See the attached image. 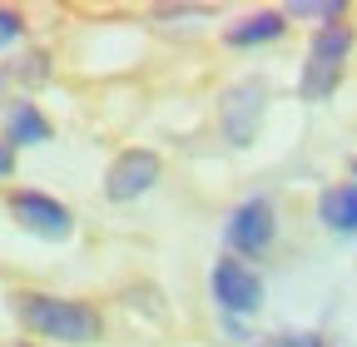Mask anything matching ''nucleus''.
I'll return each instance as SVG.
<instances>
[{"mask_svg":"<svg viewBox=\"0 0 357 347\" xmlns=\"http://www.w3.org/2000/svg\"><path fill=\"white\" fill-rule=\"evenodd\" d=\"M318 219L333 233H357V184H333L318 199Z\"/></svg>","mask_w":357,"mask_h":347,"instance_id":"9","label":"nucleus"},{"mask_svg":"<svg viewBox=\"0 0 357 347\" xmlns=\"http://www.w3.org/2000/svg\"><path fill=\"white\" fill-rule=\"evenodd\" d=\"M268 347H273V342H268Z\"/></svg>","mask_w":357,"mask_h":347,"instance_id":"15","label":"nucleus"},{"mask_svg":"<svg viewBox=\"0 0 357 347\" xmlns=\"http://www.w3.org/2000/svg\"><path fill=\"white\" fill-rule=\"evenodd\" d=\"M263 105H268V90L258 79H243V84H229L218 100V124H223V139L229 144H253L258 134V119H263Z\"/></svg>","mask_w":357,"mask_h":347,"instance_id":"6","label":"nucleus"},{"mask_svg":"<svg viewBox=\"0 0 357 347\" xmlns=\"http://www.w3.org/2000/svg\"><path fill=\"white\" fill-rule=\"evenodd\" d=\"M342 0H323V6H318V0H298V6H288L283 15H307V20H328V25H337L342 20Z\"/></svg>","mask_w":357,"mask_h":347,"instance_id":"11","label":"nucleus"},{"mask_svg":"<svg viewBox=\"0 0 357 347\" xmlns=\"http://www.w3.org/2000/svg\"><path fill=\"white\" fill-rule=\"evenodd\" d=\"M10 213H15V224L35 238H50V243H65L75 233V219H70V208L50 194H40V189H15L10 194Z\"/></svg>","mask_w":357,"mask_h":347,"instance_id":"5","label":"nucleus"},{"mask_svg":"<svg viewBox=\"0 0 357 347\" xmlns=\"http://www.w3.org/2000/svg\"><path fill=\"white\" fill-rule=\"evenodd\" d=\"M208 288H213V302L234 318H253L263 308V278L248 263H238V258H218Z\"/></svg>","mask_w":357,"mask_h":347,"instance_id":"4","label":"nucleus"},{"mask_svg":"<svg viewBox=\"0 0 357 347\" xmlns=\"http://www.w3.org/2000/svg\"><path fill=\"white\" fill-rule=\"evenodd\" d=\"M283 35H288V15L283 10H258V15L229 25L223 40H229L234 50H253V45H268V40H283Z\"/></svg>","mask_w":357,"mask_h":347,"instance_id":"8","label":"nucleus"},{"mask_svg":"<svg viewBox=\"0 0 357 347\" xmlns=\"http://www.w3.org/2000/svg\"><path fill=\"white\" fill-rule=\"evenodd\" d=\"M15 347H40V342H15Z\"/></svg>","mask_w":357,"mask_h":347,"instance_id":"14","label":"nucleus"},{"mask_svg":"<svg viewBox=\"0 0 357 347\" xmlns=\"http://www.w3.org/2000/svg\"><path fill=\"white\" fill-rule=\"evenodd\" d=\"M229 248L234 253H243V258H253V253H263L268 243H273V233H278V213H273V203L268 199H243L234 213H229Z\"/></svg>","mask_w":357,"mask_h":347,"instance_id":"7","label":"nucleus"},{"mask_svg":"<svg viewBox=\"0 0 357 347\" xmlns=\"http://www.w3.org/2000/svg\"><path fill=\"white\" fill-rule=\"evenodd\" d=\"M20 35H25L20 10H6V6H0V45H10V40H20Z\"/></svg>","mask_w":357,"mask_h":347,"instance_id":"12","label":"nucleus"},{"mask_svg":"<svg viewBox=\"0 0 357 347\" xmlns=\"http://www.w3.org/2000/svg\"><path fill=\"white\" fill-rule=\"evenodd\" d=\"M159 179H164V159L154 149H124V154H114V164L105 174V199L109 203H134Z\"/></svg>","mask_w":357,"mask_h":347,"instance_id":"3","label":"nucleus"},{"mask_svg":"<svg viewBox=\"0 0 357 347\" xmlns=\"http://www.w3.org/2000/svg\"><path fill=\"white\" fill-rule=\"evenodd\" d=\"M15 318L45 337V342H70V347H84V342H100L105 337V318L95 302H79V298H60V293H20L15 298Z\"/></svg>","mask_w":357,"mask_h":347,"instance_id":"1","label":"nucleus"},{"mask_svg":"<svg viewBox=\"0 0 357 347\" xmlns=\"http://www.w3.org/2000/svg\"><path fill=\"white\" fill-rule=\"evenodd\" d=\"M352 50V25H323L318 35L307 40V65H303V79H298V95L303 100H328L342 79V60Z\"/></svg>","mask_w":357,"mask_h":347,"instance_id":"2","label":"nucleus"},{"mask_svg":"<svg viewBox=\"0 0 357 347\" xmlns=\"http://www.w3.org/2000/svg\"><path fill=\"white\" fill-rule=\"evenodd\" d=\"M50 139V119H45L35 105H10L6 109V144L10 149H25V144H45Z\"/></svg>","mask_w":357,"mask_h":347,"instance_id":"10","label":"nucleus"},{"mask_svg":"<svg viewBox=\"0 0 357 347\" xmlns=\"http://www.w3.org/2000/svg\"><path fill=\"white\" fill-rule=\"evenodd\" d=\"M10 174H15V149L0 139V179H10Z\"/></svg>","mask_w":357,"mask_h":347,"instance_id":"13","label":"nucleus"}]
</instances>
